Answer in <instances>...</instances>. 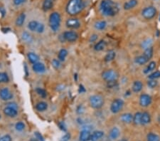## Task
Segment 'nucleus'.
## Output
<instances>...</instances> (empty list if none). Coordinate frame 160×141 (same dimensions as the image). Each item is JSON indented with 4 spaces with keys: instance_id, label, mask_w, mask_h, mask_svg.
I'll list each match as a JSON object with an SVG mask.
<instances>
[{
    "instance_id": "1",
    "label": "nucleus",
    "mask_w": 160,
    "mask_h": 141,
    "mask_svg": "<svg viewBox=\"0 0 160 141\" xmlns=\"http://www.w3.org/2000/svg\"><path fill=\"white\" fill-rule=\"evenodd\" d=\"M100 9L106 16H115L119 12V6L112 0H102L100 4Z\"/></svg>"
},
{
    "instance_id": "2",
    "label": "nucleus",
    "mask_w": 160,
    "mask_h": 141,
    "mask_svg": "<svg viewBox=\"0 0 160 141\" xmlns=\"http://www.w3.org/2000/svg\"><path fill=\"white\" fill-rule=\"evenodd\" d=\"M85 8L83 0H69L66 6V11L71 16L77 15Z\"/></svg>"
},
{
    "instance_id": "3",
    "label": "nucleus",
    "mask_w": 160,
    "mask_h": 141,
    "mask_svg": "<svg viewBox=\"0 0 160 141\" xmlns=\"http://www.w3.org/2000/svg\"><path fill=\"white\" fill-rule=\"evenodd\" d=\"M61 25V16L59 13L53 12L49 16V26L52 31L56 32Z\"/></svg>"
},
{
    "instance_id": "4",
    "label": "nucleus",
    "mask_w": 160,
    "mask_h": 141,
    "mask_svg": "<svg viewBox=\"0 0 160 141\" xmlns=\"http://www.w3.org/2000/svg\"><path fill=\"white\" fill-rule=\"evenodd\" d=\"M89 103L91 107L94 109H100L103 106L104 98L100 95H93L89 98Z\"/></svg>"
},
{
    "instance_id": "5",
    "label": "nucleus",
    "mask_w": 160,
    "mask_h": 141,
    "mask_svg": "<svg viewBox=\"0 0 160 141\" xmlns=\"http://www.w3.org/2000/svg\"><path fill=\"white\" fill-rule=\"evenodd\" d=\"M156 13H157V11H156V8L153 6H149L143 9V10L142 11V16H143L144 19L150 20L156 16Z\"/></svg>"
},
{
    "instance_id": "6",
    "label": "nucleus",
    "mask_w": 160,
    "mask_h": 141,
    "mask_svg": "<svg viewBox=\"0 0 160 141\" xmlns=\"http://www.w3.org/2000/svg\"><path fill=\"white\" fill-rule=\"evenodd\" d=\"M102 78L107 82L117 81V78H118V74H117V73L115 70L112 69L106 70L105 71L102 72Z\"/></svg>"
},
{
    "instance_id": "7",
    "label": "nucleus",
    "mask_w": 160,
    "mask_h": 141,
    "mask_svg": "<svg viewBox=\"0 0 160 141\" xmlns=\"http://www.w3.org/2000/svg\"><path fill=\"white\" fill-rule=\"evenodd\" d=\"M124 106L123 100L120 98H116L112 101L110 105V111L112 114H117L122 109Z\"/></svg>"
},
{
    "instance_id": "8",
    "label": "nucleus",
    "mask_w": 160,
    "mask_h": 141,
    "mask_svg": "<svg viewBox=\"0 0 160 141\" xmlns=\"http://www.w3.org/2000/svg\"><path fill=\"white\" fill-rule=\"evenodd\" d=\"M63 38L68 42H75L78 38V34L76 32L67 31L63 33Z\"/></svg>"
},
{
    "instance_id": "9",
    "label": "nucleus",
    "mask_w": 160,
    "mask_h": 141,
    "mask_svg": "<svg viewBox=\"0 0 160 141\" xmlns=\"http://www.w3.org/2000/svg\"><path fill=\"white\" fill-rule=\"evenodd\" d=\"M152 98L148 94L143 93L140 97V105L142 107H147L152 103Z\"/></svg>"
},
{
    "instance_id": "10",
    "label": "nucleus",
    "mask_w": 160,
    "mask_h": 141,
    "mask_svg": "<svg viewBox=\"0 0 160 141\" xmlns=\"http://www.w3.org/2000/svg\"><path fill=\"white\" fill-rule=\"evenodd\" d=\"M13 98V93L8 88H3L0 91V98L3 101H9Z\"/></svg>"
},
{
    "instance_id": "11",
    "label": "nucleus",
    "mask_w": 160,
    "mask_h": 141,
    "mask_svg": "<svg viewBox=\"0 0 160 141\" xmlns=\"http://www.w3.org/2000/svg\"><path fill=\"white\" fill-rule=\"evenodd\" d=\"M66 27L70 29H78L81 26V23H80L79 20L76 18H71V19H68L66 21Z\"/></svg>"
},
{
    "instance_id": "12",
    "label": "nucleus",
    "mask_w": 160,
    "mask_h": 141,
    "mask_svg": "<svg viewBox=\"0 0 160 141\" xmlns=\"http://www.w3.org/2000/svg\"><path fill=\"white\" fill-rule=\"evenodd\" d=\"M3 112L5 116H8V117L10 118H14L17 116L18 111L17 109H14V108L11 107V106H6L5 108H4V110H3Z\"/></svg>"
},
{
    "instance_id": "13",
    "label": "nucleus",
    "mask_w": 160,
    "mask_h": 141,
    "mask_svg": "<svg viewBox=\"0 0 160 141\" xmlns=\"http://www.w3.org/2000/svg\"><path fill=\"white\" fill-rule=\"evenodd\" d=\"M91 132H90V130L83 129V130L80 133L79 140L80 141H88L91 140Z\"/></svg>"
},
{
    "instance_id": "14",
    "label": "nucleus",
    "mask_w": 160,
    "mask_h": 141,
    "mask_svg": "<svg viewBox=\"0 0 160 141\" xmlns=\"http://www.w3.org/2000/svg\"><path fill=\"white\" fill-rule=\"evenodd\" d=\"M120 135V130H119L118 128L114 127L111 129L110 133H109V137L111 140H116L118 138Z\"/></svg>"
},
{
    "instance_id": "15",
    "label": "nucleus",
    "mask_w": 160,
    "mask_h": 141,
    "mask_svg": "<svg viewBox=\"0 0 160 141\" xmlns=\"http://www.w3.org/2000/svg\"><path fill=\"white\" fill-rule=\"evenodd\" d=\"M32 68H33V70L36 73H44L46 70L44 64L42 63H39V62L34 63L33 66H32Z\"/></svg>"
},
{
    "instance_id": "16",
    "label": "nucleus",
    "mask_w": 160,
    "mask_h": 141,
    "mask_svg": "<svg viewBox=\"0 0 160 141\" xmlns=\"http://www.w3.org/2000/svg\"><path fill=\"white\" fill-rule=\"evenodd\" d=\"M138 0H129L124 4L123 8L125 10H130L133 9L135 6L138 5Z\"/></svg>"
},
{
    "instance_id": "17",
    "label": "nucleus",
    "mask_w": 160,
    "mask_h": 141,
    "mask_svg": "<svg viewBox=\"0 0 160 141\" xmlns=\"http://www.w3.org/2000/svg\"><path fill=\"white\" fill-rule=\"evenodd\" d=\"M121 119L122 122H123L124 123H131L133 121V116L130 113H126V114H122L121 116Z\"/></svg>"
},
{
    "instance_id": "18",
    "label": "nucleus",
    "mask_w": 160,
    "mask_h": 141,
    "mask_svg": "<svg viewBox=\"0 0 160 141\" xmlns=\"http://www.w3.org/2000/svg\"><path fill=\"white\" fill-rule=\"evenodd\" d=\"M151 122V116L148 112L142 113L141 125H147Z\"/></svg>"
},
{
    "instance_id": "19",
    "label": "nucleus",
    "mask_w": 160,
    "mask_h": 141,
    "mask_svg": "<svg viewBox=\"0 0 160 141\" xmlns=\"http://www.w3.org/2000/svg\"><path fill=\"white\" fill-rule=\"evenodd\" d=\"M104 136V132L101 130H96L94 131L91 136V141H97L99 139L102 138Z\"/></svg>"
},
{
    "instance_id": "20",
    "label": "nucleus",
    "mask_w": 160,
    "mask_h": 141,
    "mask_svg": "<svg viewBox=\"0 0 160 141\" xmlns=\"http://www.w3.org/2000/svg\"><path fill=\"white\" fill-rule=\"evenodd\" d=\"M143 84L140 81H135L133 83V86H132V89L134 93H139L142 90Z\"/></svg>"
},
{
    "instance_id": "21",
    "label": "nucleus",
    "mask_w": 160,
    "mask_h": 141,
    "mask_svg": "<svg viewBox=\"0 0 160 141\" xmlns=\"http://www.w3.org/2000/svg\"><path fill=\"white\" fill-rule=\"evenodd\" d=\"M53 4H54V0H44L42 5V9H44V11H47L53 7Z\"/></svg>"
},
{
    "instance_id": "22",
    "label": "nucleus",
    "mask_w": 160,
    "mask_h": 141,
    "mask_svg": "<svg viewBox=\"0 0 160 141\" xmlns=\"http://www.w3.org/2000/svg\"><path fill=\"white\" fill-rule=\"evenodd\" d=\"M27 57L29 61H30L31 63H33V64L37 63L39 60V56L36 54L33 53V52H29V53L27 54Z\"/></svg>"
},
{
    "instance_id": "23",
    "label": "nucleus",
    "mask_w": 160,
    "mask_h": 141,
    "mask_svg": "<svg viewBox=\"0 0 160 141\" xmlns=\"http://www.w3.org/2000/svg\"><path fill=\"white\" fill-rule=\"evenodd\" d=\"M135 63H138V64L139 65H144L149 61V59H147L144 55H141V56H139L138 57H136L135 59Z\"/></svg>"
},
{
    "instance_id": "24",
    "label": "nucleus",
    "mask_w": 160,
    "mask_h": 141,
    "mask_svg": "<svg viewBox=\"0 0 160 141\" xmlns=\"http://www.w3.org/2000/svg\"><path fill=\"white\" fill-rule=\"evenodd\" d=\"M47 109H48V104L44 101H41V102H39L36 105V109L38 111H40V112L44 111Z\"/></svg>"
},
{
    "instance_id": "25",
    "label": "nucleus",
    "mask_w": 160,
    "mask_h": 141,
    "mask_svg": "<svg viewBox=\"0 0 160 141\" xmlns=\"http://www.w3.org/2000/svg\"><path fill=\"white\" fill-rule=\"evenodd\" d=\"M25 14L22 13V14H19V16L17 18V19H16V25L17 27H22L23 24H24V22H25Z\"/></svg>"
},
{
    "instance_id": "26",
    "label": "nucleus",
    "mask_w": 160,
    "mask_h": 141,
    "mask_svg": "<svg viewBox=\"0 0 160 141\" xmlns=\"http://www.w3.org/2000/svg\"><path fill=\"white\" fill-rule=\"evenodd\" d=\"M105 47L106 42L104 40H100L95 45L94 49L95 51H100L103 50V49L105 48Z\"/></svg>"
},
{
    "instance_id": "27",
    "label": "nucleus",
    "mask_w": 160,
    "mask_h": 141,
    "mask_svg": "<svg viewBox=\"0 0 160 141\" xmlns=\"http://www.w3.org/2000/svg\"><path fill=\"white\" fill-rule=\"evenodd\" d=\"M68 56V51L65 49H62L59 51L58 54V59L60 61H63L66 59V56Z\"/></svg>"
},
{
    "instance_id": "28",
    "label": "nucleus",
    "mask_w": 160,
    "mask_h": 141,
    "mask_svg": "<svg viewBox=\"0 0 160 141\" xmlns=\"http://www.w3.org/2000/svg\"><path fill=\"white\" fill-rule=\"evenodd\" d=\"M116 54L114 51H110L107 52V54L105 55V58H104V60H105V62H110L112 61V60H114V59L115 58Z\"/></svg>"
},
{
    "instance_id": "29",
    "label": "nucleus",
    "mask_w": 160,
    "mask_h": 141,
    "mask_svg": "<svg viewBox=\"0 0 160 141\" xmlns=\"http://www.w3.org/2000/svg\"><path fill=\"white\" fill-rule=\"evenodd\" d=\"M153 54H154V49H153V47H151L149 48L145 49V51H144L143 55L146 57L147 59H151L153 56Z\"/></svg>"
},
{
    "instance_id": "30",
    "label": "nucleus",
    "mask_w": 160,
    "mask_h": 141,
    "mask_svg": "<svg viewBox=\"0 0 160 141\" xmlns=\"http://www.w3.org/2000/svg\"><path fill=\"white\" fill-rule=\"evenodd\" d=\"M147 141H160V137L154 133H149L147 135Z\"/></svg>"
},
{
    "instance_id": "31",
    "label": "nucleus",
    "mask_w": 160,
    "mask_h": 141,
    "mask_svg": "<svg viewBox=\"0 0 160 141\" xmlns=\"http://www.w3.org/2000/svg\"><path fill=\"white\" fill-rule=\"evenodd\" d=\"M95 28L98 30H103L107 26V23L105 21H98L95 23Z\"/></svg>"
},
{
    "instance_id": "32",
    "label": "nucleus",
    "mask_w": 160,
    "mask_h": 141,
    "mask_svg": "<svg viewBox=\"0 0 160 141\" xmlns=\"http://www.w3.org/2000/svg\"><path fill=\"white\" fill-rule=\"evenodd\" d=\"M142 121V113L138 112L133 116V122L135 125H141Z\"/></svg>"
},
{
    "instance_id": "33",
    "label": "nucleus",
    "mask_w": 160,
    "mask_h": 141,
    "mask_svg": "<svg viewBox=\"0 0 160 141\" xmlns=\"http://www.w3.org/2000/svg\"><path fill=\"white\" fill-rule=\"evenodd\" d=\"M152 39H145V40H144L142 42V49H144L145 50V49L149 48V47H152Z\"/></svg>"
},
{
    "instance_id": "34",
    "label": "nucleus",
    "mask_w": 160,
    "mask_h": 141,
    "mask_svg": "<svg viewBox=\"0 0 160 141\" xmlns=\"http://www.w3.org/2000/svg\"><path fill=\"white\" fill-rule=\"evenodd\" d=\"M155 68H156V62L155 61L149 62V65L146 67V68H145V70H144V73L147 74V73H148L149 72H151L152 71V70H154L155 69Z\"/></svg>"
},
{
    "instance_id": "35",
    "label": "nucleus",
    "mask_w": 160,
    "mask_h": 141,
    "mask_svg": "<svg viewBox=\"0 0 160 141\" xmlns=\"http://www.w3.org/2000/svg\"><path fill=\"white\" fill-rule=\"evenodd\" d=\"M22 38L23 40L24 41V42H27V43H31V42H32V41H33V39H32V35L27 32H24L22 33Z\"/></svg>"
},
{
    "instance_id": "36",
    "label": "nucleus",
    "mask_w": 160,
    "mask_h": 141,
    "mask_svg": "<svg viewBox=\"0 0 160 141\" xmlns=\"http://www.w3.org/2000/svg\"><path fill=\"white\" fill-rule=\"evenodd\" d=\"M38 24L39 22H36V21H32V22H29V24H28V28L32 32H36L37 27H38Z\"/></svg>"
},
{
    "instance_id": "37",
    "label": "nucleus",
    "mask_w": 160,
    "mask_h": 141,
    "mask_svg": "<svg viewBox=\"0 0 160 141\" xmlns=\"http://www.w3.org/2000/svg\"><path fill=\"white\" fill-rule=\"evenodd\" d=\"M9 81V78L7 73L4 72H0V83H7Z\"/></svg>"
},
{
    "instance_id": "38",
    "label": "nucleus",
    "mask_w": 160,
    "mask_h": 141,
    "mask_svg": "<svg viewBox=\"0 0 160 141\" xmlns=\"http://www.w3.org/2000/svg\"><path fill=\"white\" fill-rule=\"evenodd\" d=\"M36 93H38L39 96H40L41 97H42V98L46 97L47 93L44 89H43V88H36Z\"/></svg>"
},
{
    "instance_id": "39",
    "label": "nucleus",
    "mask_w": 160,
    "mask_h": 141,
    "mask_svg": "<svg viewBox=\"0 0 160 141\" xmlns=\"http://www.w3.org/2000/svg\"><path fill=\"white\" fill-rule=\"evenodd\" d=\"M148 78H149V79H155V80H156V78H160V70H156V71L153 72L152 73H151V74L148 76Z\"/></svg>"
},
{
    "instance_id": "40",
    "label": "nucleus",
    "mask_w": 160,
    "mask_h": 141,
    "mask_svg": "<svg viewBox=\"0 0 160 141\" xmlns=\"http://www.w3.org/2000/svg\"><path fill=\"white\" fill-rule=\"evenodd\" d=\"M158 83L157 81H156L155 79H150L149 81H147V86L151 88H154L157 86Z\"/></svg>"
},
{
    "instance_id": "41",
    "label": "nucleus",
    "mask_w": 160,
    "mask_h": 141,
    "mask_svg": "<svg viewBox=\"0 0 160 141\" xmlns=\"http://www.w3.org/2000/svg\"><path fill=\"white\" fill-rule=\"evenodd\" d=\"M16 130L17 131H22L25 128V125L23 122H18L15 125Z\"/></svg>"
},
{
    "instance_id": "42",
    "label": "nucleus",
    "mask_w": 160,
    "mask_h": 141,
    "mask_svg": "<svg viewBox=\"0 0 160 141\" xmlns=\"http://www.w3.org/2000/svg\"><path fill=\"white\" fill-rule=\"evenodd\" d=\"M52 65L54 67L55 69H58L61 66V63H60V61L58 59H53L52 61Z\"/></svg>"
},
{
    "instance_id": "43",
    "label": "nucleus",
    "mask_w": 160,
    "mask_h": 141,
    "mask_svg": "<svg viewBox=\"0 0 160 141\" xmlns=\"http://www.w3.org/2000/svg\"><path fill=\"white\" fill-rule=\"evenodd\" d=\"M44 31V25L43 24H41V23H39L38 27H37L36 31V32L41 34V33H43Z\"/></svg>"
},
{
    "instance_id": "44",
    "label": "nucleus",
    "mask_w": 160,
    "mask_h": 141,
    "mask_svg": "<svg viewBox=\"0 0 160 141\" xmlns=\"http://www.w3.org/2000/svg\"><path fill=\"white\" fill-rule=\"evenodd\" d=\"M0 141H12V138L10 135L6 134L0 137Z\"/></svg>"
},
{
    "instance_id": "45",
    "label": "nucleus",
    "mask_w": 160,
    "mask_h": 141,
    "mask_svg": "<svg viewBox=\"0 0 160 141\" xmlns=\"http://www.w3.org/2000/svg\"><path fill=\"white\" fill-rule=\"evenodd\" d=\"M34 137H35L39 141H45L43 136H42L41 134L40 133H39V132L34 133Z\"/></svg>"
},
{
    "instance_id": "46",
    "label": "nucleus",
    "mask_w": 160,
    "mask_h": 141,
    "mask_svg": "<svg viewBox=\"0 0 160 141\" xmlns=\"http://www.w3.org/2000/svg\"><path fill=\"white\" fill-rule=\"evenodd\" d=\"M70 139H71V134L66 133L61 137L60 141H69Z\"/></svg>"
},
{
    "instance_id": "47",
    "label": "nucleus",
    "mask_w": 160,
    "mask_h": 141,
    "mask_svg": "<svg viewBox=\"0 0 160 141\" xmlns=\"http://www.w3.org/2000/svg\"><path fill=\"white\" fill-rule=\"evenodd\" d=\"M26 1H27V0H13V3H14V5L19 6L21 5V4L25 3Z\"/></svg>"
},
{
    "instance_id": "48",
    "label": "nucleus",
    "mask_w": 160,
    "mask_h": 141,
    "mask_svg": "<svg viewBox=\"0 0 160 141\" xmlns=\"http://www.w3.org/2000/svg\"><path fill=\"white\" fill-rule=\"evenodd\" d=\"M107 87L108 88H113V87H115L116 85H117V81H109L107 82Z\"/></svg>"
},
{
    "instance_id": "49",
    "label": "nucleus",
    "mask_w": 160,
    "mask_h": 141,
    "mask_svg": "<svg viewBox=\"0 0 160 141\" xmlns=\"http://www.w3.org/2000/svg\"><path fill=\"white\" fill-rule=\"evenodd\" d=\"M58 127H59V128L61 129V130H63V131H66V125H65V124H64V123H63V122H59L58 123Z\"/></svg>"
},
{
    "instance_id": "50",
    "label": "nucleus",
    "mask_w": 160,
    "mask_h": 141,
    "mask_svg": "<svg viewBox=\"0 0 160 141\" xmlns=\"http://www.w3.org/2000/svg\"><path fill=\"white\" fill-rule=\"evenodd\" d=\"M97 39H98V35H96V34H93V35L91 37V38H90V42H95Z\"/></svg>"
},
{
    "instance_id": "51",
    "label": "nucleus",
    "mask_w": 160,
    "mask_h": 141,
    "mask_svg": "<svg viewBox=\"0 0 160 141\" xmlns=\"http://www.w3.org/2000/svg\"><path fill=\"white\" fill-rule=\"evenodd\" d=\"M84 112V109H83V107L82 106H79L77 109V113L78 114H82Z\"/></svg>"
},
{
    "instance_id": "52",
    "label": "nucleus",
    "mask_w": 160,
    "mask_h": 141,
    "mask_svg": "<svg viewBox=\"0 0 160 141\" xmlns=\"http://www.w3.org/2000/svg\"><path fill=\"white\" fill-rule=\"evenodd\" d=\"M7 106H11V107L14 108V109H18L17 105L15 103H8Z\"/></svg>"
},
{
    "instance_id": "53",
    "label": "nucleus",
    "mask_w": 160,
    "mask_h": 141,
    "mask_svg": "<svg viewBox=\"0 0 160 141\" xmlns=\"http://www.w3.org/2000/svg\"><path fill=\"white\" fill-rule=\"evenodd\" d=\"M78 91H79L80 93H82L86 92V89H85V88L83 87V86H82V85H80L79 90H78Z\"/></svg>"
},
{
    "instance_id": "54",
    "label": "nucleus",
    "mask_w": 160,
    "mask_h": 141,
    "mask_svg": "<svg viewBox=\"0 0 160 141\" xmlns=\"http://www.w3.org/2000/svg\"><path fill=\"white\" fill-rule=\"evenodd\" d=\"M0 13L2 14V16H4V15H5V14H6V11H5V9H4V8L0 7Z\"/></svg>"
},
{
    "instance_id": "55",
    "label": "nucleus",
    "mask_w": 160,
    "mask_h": 141,
    "mask_svg": "<svg viewBox=\"0 0 160 141\" xmlns=\"http://www.w3.org/2000/svg\"><path fill=\"white\" fill-rule=\"evenodd\" d=\"M31 141H39V140H37V139L35 137V138H32V139H31Z\"/></svg>"
},
{
    "instance_id": "56",
    "label": "nucleus",
    "mask_w": 160,
    "mask_h": 141,
    "mask_svg": "<svg viewBox=\"0 0 160 141\" xmlns=\"http://www.w3.org/2000/svg\"><path fill=\"white\" fill-rule=\"evenodd\" d=\"M118 141H128L127 140V139H125V138H122V139H120V140H119Z\"/></svg>"
},
{
    "instance_id": "57",
    "label": "nucleus",
    "mask_w": 160,
    "mask_h": 141,
    "mask_svg": "<svg viewBox=\"0 0 160 141\" xmlns=\"http://www.w3.org/2000/svg\"><path fill=\"white\" fill-rule=\"evenodd\" d=\"M0 119H1V114H0Z\"/></svg>"
}]
</instances>
